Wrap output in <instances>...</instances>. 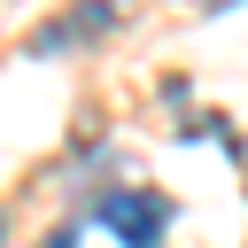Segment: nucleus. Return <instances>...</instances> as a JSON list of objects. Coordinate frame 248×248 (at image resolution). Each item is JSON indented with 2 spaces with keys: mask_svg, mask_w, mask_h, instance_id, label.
I'll use <instances>...</instances> for the list:
<instances>
[{
  "mask_svg": "<svg viewBox=\"0 0 248 248\" xmlns=\"http://www.w3.org/2000/svg\"><path fill=\"white\" fill-rule=\"evenodd\" d=\"M93 217H101L124 248H155V240H163V225H170V202H163V194H147V186H108V194L93 202Z\"/></svg>",
  "mask_w": 248,
  "mask_h": 248,
  "instance_id": "nucleus-1",
  "label": "nucleus"
}]
</instances>
